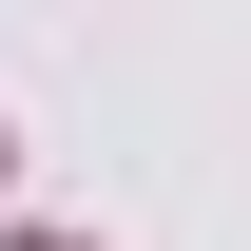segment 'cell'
I'll use <instances>...</instances> for the list:
<instances>
[{
  "instance_id": "obj_1",
  "label": "cell",
  "mask_w": 251,
  "mask_h": 251,
  "mask_svg": "<svg viewBox=\"0 0 251 251\" xmlns=\"http://www.w3.org/2000/svg\"><path fill=\"white\" fill-rule=\"evenodd\" d=\"M0 251H77V232H0Z\"/></svg>"
}]
</instances>
